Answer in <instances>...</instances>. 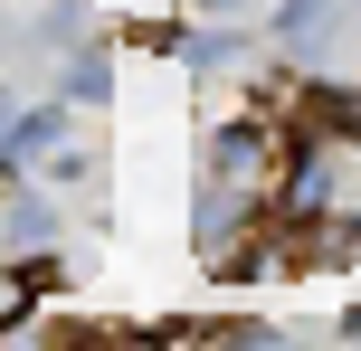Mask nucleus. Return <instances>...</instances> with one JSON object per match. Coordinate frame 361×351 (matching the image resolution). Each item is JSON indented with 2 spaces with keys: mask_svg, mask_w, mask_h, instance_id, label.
<instances>
[{
  "mask_svg": "<svg viewBox=\"0 0 361 351\" xmlns=\"http://www.w3.org/2000/svg\"><path fill=\"white\" fill-rule=\"evenodd\" d=\"M209 10H247V0H209Z\"/></svg>",
  "mask_w": 361,
  "mask_h": 351,
  "instance_id": "1",
  "label": "nucleus"
}]
</instances>
